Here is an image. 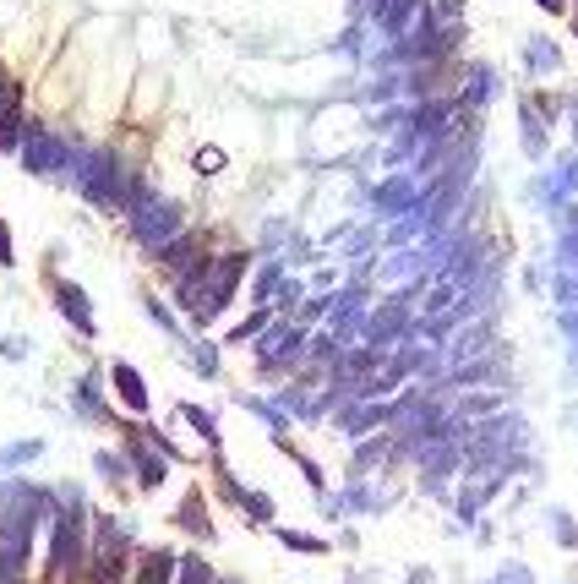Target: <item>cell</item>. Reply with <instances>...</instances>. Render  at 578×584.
<instances>
[{
	"instance_id": "cell-14",
	"label": "cell",
	"mask_w": 578,
	"mask_h": 584,
	"mask_svg": "<svg viewBox=\"0 0 578 584\" xmlns=\"http://www.w3.org/2000/svg\"><path fill=\"white\" fill-rule=\"evenodd\" d=\"M0 268H12V235H6V224H0Z\"/></svg>"
},
{
	"instance_id": "cell-9",
	"label": "cell",
	"mask_w": 578,
	"mask_h": 584,
	"mask_svg": "<svg viewBox=\"0 0 578 584\" xmlns=\"http://www.w3.org/2000/svg\"><path fill=\"white\" fill-rule=\"evenodd\" d=\"M115 394L126 399V410H148V388H142V377L131 366H115Z\"/></svg>"
},
{
	"instance_id": "cell-4",
	"label": "cell",
	"mask_w": 578,
	"mask_h": 584,
	"mask_svg": "<svg viewBox=\"0 0 578 584\" xmlns=\"http://www.w3.org/2000/svg\"><path fill=\"white\" fill-rule=\"evenodd\" d=\"M241 274H246V257H219V263H213V274H207V306H202V322H207V317H219V311L230 306V295H235Z\"/></svg>"
},
{
	"instance_id": "cell-3",
	"label": "cell",
	"mask_w": 578,
	"mask_h": 584,
	"mask_svg": "<svg viewBox=\"0 0 578 584\" xmlns=\"http://www.w3.org/2000/svg\"><path fill=\"white\" fill-rule=\"evenodd\" d=\"M88 573H93V584H120V573H126V536H120L115 519H99V525H93Z\"/></svg>"
},
{
	"instance_id": "cell-10",
	"label": "cell",
	"mask_w": 578,
	"mask_h": 584,
	"mask_svg": "<svg viewBox=\"0 0 578 584\" xmlns=\"http://www.w3.org/2000/svg\"><path fill=\"white\" fill-rule=\"evenodd\" d=\"M175 584H219V579L207 573V562H202V557H186V562L175 568Z\"/></svg>"
},
{
	"instance_id": "cell-8",
	"label": "cell",
	"mask_w": 578,
	"mask_h": 584,
	"mask_svg": "<svg viewBox=\"0 0 578 584\" xmlns=\"http://www.w3.org/2000/svg\"><path fill=\"white\" fill-rule=\"evenodd\" d=\"M175 557L170 552H148V557H142V573H136V584H175Z\"/></svg>"
},
{
	"instance_id": "cell-11",
	"label": "cell",
	"mask_w": 578,
	"mask_h": 584,
	"mask_svg": "<svg viewBox=\"0 0 578 584\" xmlns=\"http://www.w3.org/2000/svg\"><path fill=\"white\" fill-rule=\"evenodd\" d=\"M136 475H142V486H159V481H164V459H159V453H142V448H136Z\"/></svg>"
},
{
	"instance_id": "cell-12",
	"label": "cell",
	"mask_w": 578,
	"mask_h": 584,
	"mask_svg": "<svg viewBox=\"0 0 578 584\" xmlns=\"http://www.w3.org/2000/svg\"><path fill=\"white\" fill-rule=\"evenodd\" d=\"M180 525H186V530H197V536H213V525L202 519V502H197V497H191V502L180 508Z\"/></svg>"
},
{
	"instance_id": "cell-2",
	"label": "cell",
	"mask_w": 578,
	"mask_h": 584,
	"mask_svg": "<svg viewBox=\"0 0 578 584\" xmlns=\"http://www.w3.org/2000/svg\"><path fill=\"white\" fill-rule=\"evenodd\" d=\"M88 568V525H83V502H71L55 519V552H49V573L55 579H77Z\"/></svg>"
},
{
	"instance_id": "cell-6",
	"label": "cell",
	"mask_w": 578,
	"mask_h": 584,
	"mask_svg": "<svg viewBox=\"0 0 578 584\" xmlns=\"http://www.w3.org/2000/svg\"><path fill=\"white\" fill-rule=\"evenodd\" d=\"M22 164H28L33 175H55V170H66V143H60V137L33 132V137L22 143Z\"/></svg>"
},
{
	"instance_id": "cell-13",
	"label": "cell",
	"mask_w": 578,
	"mask_h": 584,
	"mask_svg": "<svg viewBox=\"0 0 578 584\" xmlns=\"http://www.w3.org/2000/svg\"><path fill=\"white\" fill-rule=\"evenodd\" d=\"M180 415H186V421H191V426H197V431H202V437L213 442V415H202V410H191V405H186Z\"/></svg>"
},
{
	"instance_id": "cell-1",
	"label": "cell",
	"mask_w": 578,
	"mask_h": 584,
	"mask_svg": "<svg viewBox=\"0 0 578 584\" xmlns=\"http://www.w3.org/2000/svg\"><path fill=\"white\" fill-rule=\"evenodd\" d=\"M126 219H131V235H136L142 246H148L153 257H159L175 235H186V219H180V208H175L170 197H142Z\"/></svg>"
},
{
	"instance_id": "cell-5",
	"label": "cell",
	"mask_w": 578,
	"mask_h": 584,
	"mask_svg": "<svg viewBox=\"0 0 578 584\" xmlns=\"http://www.w3.org/2000/svg\"><path fill=\"white\" fill-rule=\"evenodd\" d=\"M202 263H207V246H202V235H175V240L159 251V268H164L175 284H180L186 274H197Z\"/></svg>"
},
{
	"instance_id": "cell-7",
	"label": "cell",
	"mask_w": 578,
	"mask_h": 584,
	"mask_svg": "<svg viewBox=\"0 0 578 584\" xmlns=\"http://www.w3.org/2000/svg\"><path fill=\"white\" fill-rule=\"evenodd\" d=\"M55 301H60V311L77 322L83 334H93V317H88V295L77 290V284H55Z\"/></svg>"
}]
</instances>
